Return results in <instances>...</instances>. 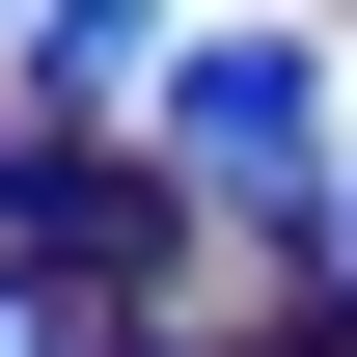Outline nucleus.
<instances>
[{
	"mask_svg": "<svg viewBox=\"0 0 357 357\" xmlns=\"http://www.w3.org/2000/svg\"><path fill=\"white\" fill-rule=\"evenodd\" d=\"M165 165L220 192V220H303L330 192V55L303 28H165Z\"/></svg>",
	"mask_w": 357,
	"mask_h": 357,
	"instance_id": "nucleus-1",
	"label": "nucleus"
},
{
	"mask_svg": "<svg viewBox=\"0 0 357 357\" xmlns=\"http://www.w3.org/2000/svg\"><path fill=\"white\" fill-rule=\"evenodd\" d=\"M28 83H55V110H110V83H165V0H28Z\"/></svg>",
	"mask_w": 357,
	"mask_h": 357,
	"instance_id": "nucleus-2",
	"label": "nucleus"
},
{
	"mask_svg": "<svg viewBox=\"0 0 357 357\" xmlns=\"http://www.w3.org/2000/svg\"><path fill=\"white\" fill-rule=\"evenodd\" d=\"M83 330H110V303H83V275H55V248L0 275V357H83Z\"/></svg>",
	"mask_w": 357,
	"mask_h": 357,
	"instance_id": "nucleus-3",
	"label": "nucleus"
},
{
	"mask_svg": "<svg viewBox=\"0 0 357 357\" xmlns=\"http://www.w3.org/2000/svg\"><path fill=\"white\" fill-rule=\"evenodd\" d=\"M303 330H357V192H330V303H303Z\"/></svg>",
	"mask_w": 357,
	"mask_h": 357,
	"instance_id": "nucleus-4",
	"label": "nucleus"
}]
</instances>
